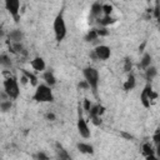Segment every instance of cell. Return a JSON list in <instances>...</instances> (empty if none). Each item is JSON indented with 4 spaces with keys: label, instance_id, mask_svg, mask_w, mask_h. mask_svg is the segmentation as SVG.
<instances>
[{
    "label": "cell",
    "instance_id": "25",
    "mask_svg": "<svg viewBox=\"0 0 160 160\" xmlns=\"http://www.w3.org/2000/svg\"><path fill=\"white\" fill-rule=\"evenodd\" d=\"M111 11H112V6H111V5H109V4L102 5V12H104L105 15H110Z\"/></svg>",
    "mask_w": 160,
    "mask_h": 160
},
{
    "label": "cell",
    "instance_id": "17",
    "mask_svg": "<svg viewBox=\"0 0 160 160\" xmlns=\"http://www.w3.org/2000/svg\"><path fill=\"white\" fill-rule=\"evenodd\" d=\"M101 12H102V5H100L99 2L92 4V6H91V15L95 16V18H99L101 15Z\"/></svg>",
    "mask_w": 160,
    "mask_h": 160
},
{
    "label": "cell",
    "instance_id": "21",
    "mask_svg": "<svg viewBox=\"0 0 160 160\" xmlns=\"http://www.w3.org/2000/svg\"><path fill=\"white\" fill-rule=\"evenodd\" d=\"M22 72H24V75H26V78H28L29 81L31 82V85H38V78H36L34 74H31V72L28 71V70H22Z\"/></svg>",
    "mask_w": 160,
    "mask_h": 160
},
{
    "label": "cell",
    "instance_id": "11",
    "mask_svg": "<svg viewBox=\"0 0 160 160\" xmlns=\"http://www.w3.org/2000/svg\"><path fill=\"white\" fill-rule=\"evenodd\" d=\"M8 38H9V40H10L11 42H20L21 39H22V32H21L20 30L15 29V30H11V31L9 32Z\"/></svg>",
    "mask_w": 160,
    "mask_h": 160
},
{
    "label": "cell",
    "instance_id": "10",
    "mask_svg": "<svg viewBox=\"0 0 160 160\" xmlns=\"http://www.w3.org/2000/svg\"><path fill=\"white\" fill-rule=\"evenodd\" d=\"M30 64H31L32 69L36 70V71H44V69H45V61L40 56H36L34 60H31Z\"/></svg>",
    "mask_w": 160,
    "mask_h": 160
},
{
    "label": "cell",
    "instance_id": "20",
    "mask_svg": "<svg viewBox=\"0 0 160 160\" xmlns=\"http://www.w3.org/2000/svg\"><path fill=\"white\" fill-rule=\"evenodd\" d=\"M98 36H99L98 30H96V29H91V30L88 32V35L85 36V40H86V41H94V40L98 39Z\"/></svg>",
    "mask_w": 160,
    "mask_h": 160
},
{
    "label": "cell",
    "instance_id": "24",
    "mask_svg": "<svg viewBox=\"0 0 160 160\" xmlns=\"http://www.w3.org/2000/svg\"><path fill=\"white\" fill-rule=\"evenodd\" d=\"M1 65L6 66V68H9L11 65V62H10V60H9V58L6 55H1Z\"/></svg>",
    "mask_w": 160,
    "mask_h": 160
},
{
    "label": "cell",
    "instance_id": "7",
    "mask_svg": "<svg viewBox=\"0 0 160 160\" xmlns=\"http://www.w3.org/2000/svg\"><path fill=\"white\" fill-rule=\"evenodd\" d=\"M5 8H6L8 12L15 19V21H19L20 1L19 0H5Z\"/></svg>",
    "mask_w": 160,
    "mask_h": 160
},
{
    "label": "cell",
    "instance_id": "2",
    "mask_svg": "<svg viewBox=\"0 0 160 160\" xmlns=\"http://www.w3.org/2000/svg\"><path fill=\"white\" fill-rule=\"evenodd\" d=\"M82 75L85 78V81L89 84L90 89L92 90L94 95L96 96V91H98V85H99V72L95 68L92 66H88L82 70Z\"/></svg>",
    "mask_w": 160,
    "mask_h": 160
},
{
    "label": "cell",
    "instance_id": "29",
    "mask_svg": "<svg viewBox=\"0 0 160 160\" xmlns=\"http://www.w3.org/2000/svg\"><path fill=\"white\" fill-rule=\"evenodd\" d=\"M46 119H49L50 121H52V120H55V115H54L52 112H50V114L46 115Z\"/></svg>",
    "mask_w": 160,
    "mask_h": 160
},
{
    "label": "cell",
    "instance_id": "5",
    "mask_svg": "<svg viewBox=\"0 0 160 160\" xmlns=\"http://www.w3.org/2000/svg\"><path fill=\"white\" fill-rule=\"evenodd\" d=\"M76 126H78V132H79V135L81 138H84V139H89L90 138L91 132H90V129H89L84 116H82V112H81L80 108H79V115H78V124H76Z\"/></svg>",
    "mask_w": 160,
    "mask_h": 160
},
{
    "label": "cell",
    "instance_id": "8",
    "mask_svg": "<svg viewBox=\"0 0 160 160\" xmlns=\"http://www.w3.org/2000/svg\"><path fill=\"white\" fill-rule=\"evenodd\" d=\"M94 52H95V56L98 60H108L111 55V50L109 46L106 45H99L94 49Z\"/></svg>",
    "mask_w": 160,
    "mask_h": 160
},
{
    "label": "cell",
    "instance_id": "6",
    "mask_svg": "<svg viewBox=\"0 0 160 160\" xmlns=\"http://www.w3.org/2000/svg\"><path fill=\"white\" fill-rule=\"evenodd\" d=\"M155 98H156V94L152 92L151 85L148 84V85L142 89V91H141V94H140V101H141V104H142L145 108H149L150 104H151V100L155 99Z\"/></svg>",
    "mask_w": 160,
    "mask_h": 160
},
{
    "label": "cell",
    "instance_id": "14",
    "mask_svg": "<svg viewBox=\"0 0 160 160\" xmlns=\"http://www.w3.org/2000/svg\"><path fill=\"white\" fill-rule=\"evenodd\" d=\"M42 79L45 80V84H48L49 86H52L56 84V78L54 76V74L51 71H45Z\"/></svg>",
    "mask_w": 160,
    "mask_h": 160
},
{
    "label": "cell",
    "instance_id": "3",
    "mask_svg": "<svg viewBox=\"0 0 160 160\" xmlns=\"http://www.w3.org/2000/svg\"><path fill=\"white\" fill-rule=\"evenodd\" d=\"M52 29H54V34H55V39L58 42L62 41L64 38L66 36V24H65V20H64V16H62V11H60L55 20H54V24H52Z\"/></svg>",
    "mask_w": 160,
    "mask_h": 160
},
{
    "label": "cell",
    "instance_id": "30",
    "mask_svg": "<svg viewBox=\"0 0 160 160\" xmlns=\"http://www.w3.org/2000/svg\"><path fill=\"white\" fill-rule=\"evenodd\" d=\"M98 34H99V36L100 35H108V31L105 29H101V30H98Z\"/></svg>",
    "mask_w": 160,
    "mask_h": 160
},
{
    "label": "cell",
    "instance_id": "9",
    "mask_svg": "<svg viewBox=\"0 0 160 160\" xmlns=\"http://www.w3.org/2000/svg\"><path fill=\"white\" fill-rule=\"evenodd\" d=\"M142 154L145 155V158L146 159H156L158 156L155 155V150H152V146L149 144V142H145L144 145H142Z\"/></svg>",
    "mask_w": 160,
    "mask_h": 160
},
{
    "label": "cell",
    "instance_id": "15",
    "mask_svg": "<svg viewBox=\"0 0 160 160\" xmlns=\"http://www.w3.org/2000/svg\"><path fill=\"white\" fill-rule=\"evenodd\" d=\"M56 155L61 160H69L70 159V155L68 154L66 150H64V148L60 144H56Z\"/></svg>",
    "mask_w": 160,
    "mask_h": 160
},
{
    "label": "cell",
    "instance_id": "23",
    "mask_svg": "<svg viewBox=\"0 0 160 160\" xmlns=\"http://www.w3.org/2000/svg\"><path fill=\"white\" fill-rule=\"evenodd\" d=\"M99 22H100L101 25L106 26V25H109V24L115 22V20H114L112 18H110V15H105V18H104V19H100V20H99Z\"/></svg>",
    "mask_w": 160,
    "mask_h": 160
},
{
    "label": "cell",
    "instance_id": "12",
    "mask_svg": "<svg viewBox=\"0 0 160 160\" xmlns=\"http://www.w3.org/2000/svg\"><path fill=\"white\" fill-rule=\"evenodd\" d=\"M135 85H136L135 76H134L132 74H130V75L128 76V79L125 80V82H124V90H125V91H130V90H132V89L135 88Z\"/></svg>",
    "mask_w": 160,
    "mask_h": 160
},
{
    "label": "cell",
    "instance_id": "1",
    "mask_svg": "<svg viewBox=\"0 0 160 160\" xmlns=\"http://www.w3.org/2000/svg\"><path fill=\"white\" fill-rule=\"evenodd\" d=\"M32 100H35L36 102H52L54 94L51 86H49L48 84L36 85V90L32 95Z\"/></svg>",
    "mask_w": 160,
    "mask_h": 160
},
{
    "label": "cell",
    "instance_id": "22",
    "mask_svg": "<svg viewBox=\"0 0 160 160\" xmlns=\"http://www.w3.org/2000/svg\"><path fill=\"white\" fill-rule=\"evenodd\" d=\"M0 109L2 112H6L11 109V101L10 100H2L1 104H0Z\"/></svg>",
    "mask_w": 160,
    "mask_h": 160
},
{
    "label": "cell",
    "instance_id": "19",
    "mask_svg": "<svg viewBox=\"0 0 160 160\" xmlns=\"http://www.w3.org/2000/svg\"><path fill=\"white\" fill-rule=\"evenodd\" d=\"M150 64H151V56H150V54H145V55L142 56L141 61H140V66H141L142 69H146V68L150 66Z\"/></svg>",
    "mask_w": 160,
    "mask_h": 160
},
{
    "label": "cell",
    "instance_id": "18",
    "mask_svg": "<svg viewBox=\"0 0 160 160\" xmlns=\"http://www.w3.org/2000/svg\"><path fill=\"white\" fill-rule=\"evenodd\" d=\"M156 68H154V66H149V68H146L145 69V78H146V80H152L154 78H155V75H156Z\"/></svg>",
    "mask_w": 160,
    "mask_h": 160
},
{
    "label": "cell",
    "instance_id": "4",
    "mask_svg": "<svg viewBox=\"0 0 160 160\" xmlns=\"http://www.w3.org/2000/svg\"><path fill=\"white\" fill-rule=\"evenodd\" d=\"M4 91L9 99H16L20 94L18 80L14 76H9L4 80Z\"/></svg>",
    "mask_w": 160,
    "mask_h": 160
},
{
    "label": "cell",
    "instance_id": "16",
    "mask_svg": "<svg viewBox=\"0 0 160 160\" xmlns=\"http://www.w3.org/2000/svg\"><path fill=\"white\" fill-rule=\"evenodd\" d=\"M152 140H154V144H155V148H156V150H155L156 156L160 158V129L154 134Z\"/></svg>",
    "mask_w": 160,
    "mask_h": 160
},
{
    "label": "cell",
    "instance_id": "28",
    "mask_svg": "<svg viewBox=\"0 0 160 160\" xmlns=\"http://www.w3.org/2000/svg\"><path fill=\"white\" fill-rule=\"evenodd\" d=\"M35 158H36V159H45V160L48 159V156H46L45 154H42V152H38V154L35 155Z\"/></svg>",
    "mask_w": 160,
    "mask_h": 160
},
{
    "label": "cell",
    "instance_id": "27",
    "mask_svg": "<svg viewBox=\"0 0 160 160\" xmlns=\"http://www.w3.org/2000/svg\"><path fill=\"white\" fill-rule=\"evenodd\" d=\"M84 108H85L86 111H90V109H91V104H90V101L88 99L84 100Z\"/></svg>",
    "mask_w": 160,
    "mask_h": 160
},
{
    "label": "cell",
    "instance_id": "13",
    "mask_svg": "<svg viewBox=\"0 0 160 160\" xmlns=\"http://www.w3.org/2000/svg\"><path fill=\"white\" fill-rule=\"evenodd\" d=\"M76 148H78V150L80 151V152H82V154H94V148L90 145V144H86V142H79L78 145H76Z\"/></svg>",
    "mask_w": 160,
    "mask_h": 160
},
{
    "label": "cell",
    "instance_id": "26",
    "mask_svg": "<svg viewBox=\"0 0 160 160\" xmlns=\"http://www.w3.org/2000/svg\"><path fill=\"white\" fill-rule=\"evenodd\" d=\"M124 62H125V64H124V70H125L126 72H129V71L131 70V61H130V59H125Z\"/></svg>",
    "mask_w": 160,
    "mask_h": 160
}]
</instances>
